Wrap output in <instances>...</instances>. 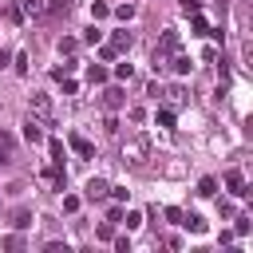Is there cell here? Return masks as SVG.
<instances>
[{
	"instance_id": "6",
	"label": "cell",
	"mask_w": 253,
	"mask_h": 253,
	"mask_svg": "<svg viewBox=\"0 0 253 253\" xmlns=\"http://www.w3.org/2000/svg\"><path fill=\"white\" fill-rule=\"evenodd\" d=\"M107 47H111V51H115V55H123V51H126V47H130V32H126V28H123V32H115V36H111V43H107Z\"/></svg>"
},
{
	"instance_id": "15",
	"label": "cell",
	"mask_w": 253,
	"mask_h": 253,
	"mask_svg": "<svg viewBox=\"0 0 253 253\" xmlns=\"http://www.w3.org/2000/svg\"><path fill=\"white\" fill-rule=\"evenodd\" d=\"M198 194H202V198H213V194H217V178H202V182H198Z\"/></svg>"
},
{
	"instance_id": "19",
	"label": "cell",
	"mask_w": 253,
	"mask_h": 253,
	"mask_svg": "<svg viewBox=\"0 0 253 253\" xmlns=\"http://www.w3.org/2000/svg\"><path fill=\"white\" fill-rule=\"evenodd\" d=\"M130 75H134V67H130V63H115V79H123V83H126Z\"/></svg>"
},
{
	"instance_id": "22",
	"label": "cell",
	"mask_w": 253,
	"mask_h": 253,
	"mask_svg": "<svg viewBox=\"0 0 253 253\" xmlns=\"http://www.w3.org/2000/svg\"><path fill=\"white\" fill-rule=\"evenodd\" d=\"M115 16H119V20H123V24H126V20H130V16H134V4H119V8H115Z\"/></svg>"
},
{
	"instance_id": "14",
	"label": "cell",
	"mask_w": 253,
	"mask_h": 253,
	"mask_svg": "<svg viewBox=\"0 0 253 253\" xmlns=\"http://www.w3.org/2000/svg\"><path fill=\"white\" fill-rule=\"evenodd\" d=\"M87 79H91L95 87H103V83H107V67H99V63H91V67H87Z\"/></svg>"
},
{
	"instance_id": "27",
	"label": "cell",
	"mask_w": 253,
	"mask_h": 253,
	"mask_svg": "<svg viewBox=\"0 0 253 253\" xmlns=\"http://www.w3.org/2000/svg\"><path fill=\"white\" fill-rule=\"evenodd\" d=\"M75 47H79V43H75V40H71V36H63V40H59V51H63V55H71V51H75Z\"/></svg>"
},
{
	"instance_id": "16",
	"label": "cell",
	"mask_w": 253,
	"mask_h": 253,
	"mask_svg": "<svg viewBox=\"0 0 253 253\" xmlns=\"http://www.w3.org/2000/svg\"><path fill=\"white\" fill-rule=\"evenodd\" d=\"M12 225H16V229H28V225H32V210H16V213H12Z\"/></svg>"
},
{
	"instance_id": "24",
	"label": "cell",
	"mask_w": 253,
	"mask_h": 253,
	"mask_svg": "<svg viewBox=\"0 0 253 253\" xmlns=\"http://www.w3.org/2000/svg\"><path fill=\"white\" fill-rule=\"evenodd\" d=\"M111 237H115V221H103L99 225V241H111Z\"/></svg>"
},
{
	"instance_id": "4",
	"label": "cell",
	"mask_w": 253,
	"mask_h": 253,
	"mask_svg": "<svg viewBox=\"0 0 253 253\" xmlns=\"http://www.w3.org/2000/svg\"><path fill=\"white\" fill-rule=\"evenodd\" d=\"M225 186H229V194H233V198H245V194H249V186H245L241 170H229V174H225Z\"/></svg>"
},
{
	"instance_id": "25",
	"label": "cell",
	"mask_w": 253,
	"mask_h": 253,
	"mask_svg": "<svg viewBox=\"0 0 253 253\" xmlns=\"http://www.w3.org/2000/svg\"><path fill=\"white\" fill-rule=\"evenodd\" d=\"M107 12H111V8H107V4H103V0H95V4H91V16H95V20H103V16H107Z\"/></svg>"
},
{
	"instance_id": "30",
	"label": "cell",
	"mask_w": 253,
	"mask_h": 253,
	"mask_svg": "<svg viewBox=\"0 0 253 253\" xmlns=\"http://www.w3.org/2000/svg\"><path fill=\"white\" fill-rule=\"evenodd\" d=\"M43 253H67V245H63V241H47V245H43Z\"/></svg>"
},
{
	"instance_id": "28",
	"label": "cell",
	"mask_w": 253,
	"mask_h": 253,
	"mask_svg": "<svg viewBox=\"0 0 253 253\" xmlns=\"http://www.w3.org/2000/svg\"><path fill=\"white\" fill-rule=\"evenodd\" d=\"M4 249H24V237H20V233H12V237H4Z\"/></svg>"
},
{
	"instance_id": "26",
	"label": "cell",
	"mask_w": 253,
	"mask_h": 253,
	"mask_svg": "<svg viewBox=\"0 0 253 253\" xmlns=\"http://www.w3.org/2000/svg\"><path fill=\"white\" fill-rule=\"evenodd\" d=\"M8 20L20 24V20H24V8H20V4H8Z\"/></svg>"
},
{
	"instance_id": "29",
	"label": "cell",
	"mask_w": 253,
	"mask_h": 253,
	"mask_svg": "<svg viewBox=\"0 0 253 253\" xmlns=\"http://www.w3.org/2000/svg\"><path fill=\"white\" fill-rule=\"evenodd\" d=\"M158 126H174V111H158Z\"/></svg>"
},
{
	"instance_id": "17",
	"label": "cell",
	"mask_w": 253,
	"mask_h": 253,
	"mask_svg": "<svg viewBox=\"0 0 253 253\" xmlns=\"http://www.w3.org/2000/svg\"><path fill=\"white\" fill-rule=\"evenodd\" d=\"M24 16H43V0H20Z\"/></svg>"
},
{
	"instance_id": "1",
	"label": "cell",
	"mask_w": 253,
	"mask_h": 253,
	"mask_svg": "<svg viewBox=\"0 0 253 253\" xmlns=\"http://www.w3.org/2000/svg\"><path fill=\"white\" fill-rule=\"evenodd\" d=\"M178 47H182V43H178V32H170V28H166V32H162V40H158V47H154V55H150L154 71H162V67H166V59H170Z\"/></svg>"
},
{
	"instance_id": "18",
	"label": "cell",
	"mask_w": 253,
	"mask_h": 253,
	"mask_svg": "<svg viewBox=\"0 0 253 253\" xmlns=\"http://www.w3.org/2000/svg\"><path fill=\"white\" fill-rule=\"evenodd\" d=\"M47 150H51V162H55V166H63V142H59V138H51V142H47Z\"/></svg>"
},
{
	"instance_id": "2",
	"label": "cell",
	"mask_w": 253,
	"mask_h": 253,
	"mask_svg": "<svg viewBox=\"0 0 253 253\" xmlns=\"http://www.w3.org/2000/svg\"><path fill=\"white\" fill-rule=\"evenodd\" d=\"M32 115H36L40 123H51V115H55L51 99H47V95H32Z\"/></svg>"
},
{
	"instance_id": "3",
	"label": "cell",
	"mask_w": 253,
	"mask_h": 253,
	"mask_svg": "<svg viewBox=\"0 0 253 253\" xmlns=\"http://www.w3.org/2000/svg\"><path fill=\"white\" fill-rule=\"evenodd\" d=\"M123 103H126V91L123 87H103V107L107 111H119Z\"/></svg>"
},
{
	"instance_id": "10",
	"label": "cell",
	"mask_w": 253,
	"mask_h": 253,
	"mask_svg": "<svg viewBox=\"0 0 253 253\" xmlns=\"http://www.w3.org/2000/svg\"><path fill=\"white\" fill-rule=\"evenodd\" d=\"M71 150H75V154H83V158H91V154H95V146H91L83 134H71Z\"/></svg>"
},
{
	"instance_id": "31",
	"label": "cell",
	"mask_w": 253,
	"mask_h": 253,
	"mask_svg": "<svg viewBox=\"0 0 253 253\" xmlns=\"http://www.w3.org/2000/svg\"><path fill=\"white\" fill-rule=\"evenodd\" d=\"M194 32L202 36V32H210V24H206V16H194Z\"/></svg>"
},
{
	"instance_id": "20",
	"label": "cell",
	"mask_w": 253,
	"mask_h": 253,
	"mask_svg": "<svg viewBox=\"0 0 253 253\" xmlns=\"http://www.w3.org/2000/svg\"><path fill=\"white\" fill-rule=\"evenodd\" d=\"M162 95H170V103H174V107H182V103H186V91H182V87H170V91H162Z\"/></svg>"
},
{
	"instance_id": "9",
	"label": "cell",
	"mask_w": 253,
	"mask_h": 253,
	"mask_svg": "<svg viewBox=\"0 0 253 253\" xmlns=\"http://www.w3.org/2000/svg\"><path fill=\"white\" fill-rule=\"evenodd\" d=\"M43 12L47 16H67L71 12V0H43Z\"/></svg>"
},
{
	"instance_id": "21",
	"label": "cell",
	"mask_w": 253,
	"mask_h": 253,
	"mask_svg": "<svg viewBox=\"0 0 253 253\" xmlns=\"http://www.w3.org/2000/svg\"><path fill=\"white\" fill-rule=\"evenodd\" d=\"M142 150H146V146H142V142H130V146H126V150H123V154H130V162H134V166H138V162H142V158H138V154H142Z\"/></svg>"
},
{
	"instance_id": "7",
	"label": "cell",
	"mask_w": 253,
	"mask_h": 253,
	"mask_svg": "<svg viewBox=\"0 0 253 253\" xmlns=\"http://www.w3.org/2000/svg\"><path fill=\"white\" fill-rule=\"evenodd\" d=\"M24 138H28V142H40V138H43V123L28 115V123H24Z\"/></svg>"
},
{
	"instance_id": "23",
	"label": "cell",
	"mask_w": 253,
	"mask_h": 253,
	"mask_svg": "<svg viewBox=\"0 0 253 253\" xmlns=\"http://www.w3.org/2000/svg\"><path fill=\"white\" fill-rule=\"evenodd\" d=\"M142 225V213L138 210H126V229H138Z\"/></svg>"
},
{
	"instance_id": "11",
	"label": "cell",
	"mask_w": 253,
	"mask_h": 253,
	"mask_svg": "<svg viewBox=\"0 0 253 253\" xmlns=\"http://www.w3.org/2000/svg\"><path fill=\"white\" fill-rule=\"evenodd\" d=\"M40 178H43L47 186H55V190H63V170H59V166H47V170H43Z\"/></svg>"
},
{
	"instance_id": "8",
	"label": "cell",
	"mask_w": 253,
	"mask_h": 253,
	"mask_svg": "<svg viewBox=\"0 0 253 253\" xmlns=\"http://www.w3.org/2000/svg\"><path fill=\"white\" fill-rule=\"evenodd\" d=\"M178 225H186L190 233H206V217H202V213H182Z\"/></svg>"
},
{
	"instance_id": "5",
	"label": "cell",
	"mask_w": 253,
	"mask_h": 253,
	"mask_svg": "<svg viewBox=\"0 0 253 253\" xmlns=\"http://www.w3.org/2000/svg\"><path fill=\"white\" fill-rule=\"evenodd\" d=\"M16 158V138L8 130H0V162H12Z\"/></svg>"
},
{
	"instance_id": "12",
	"label": "cell",
	"mask_w": 253,
	"mask_h": 253,
	"mask_svg": "<svg viewBox=\"0 0 253 253\" xmlns=\"http://www.w3.org/2000/svg\"><path fill=\"white\" fill-rule=\"evenodd\" d=\"M166 63H170V67H174L178 75H186V71H190V55H182V51H174V55H170Z\"/></svg>"
},
{
	"instance_id": "33",
	"label": "cell",
	"mask_w": 253,
	"mask_h": 253,
	"mask_svg": "<svg viewBox=\"0 0 253 253\" xmlns=\"http://www.w3.org/2000/svg\"><path fill=\"white\" fill-rule=\"evenodd\" d=\"M166 221H174V225H178V221H182V210H178V206H170V210H166Z\"/></svg>"
},
{
	"instance_id": "32",
	"label": "cell",
	"mask_w": 253,
	"mask_h": 253,
	"mask_svg": "<svg viewBox=\"0 0 253 253\" xmlns=\"http://www.w3.org/2000/svg\"><path fill=\"white\" fill-rule=\"evenodd\" d=\"M16 71H20V75H28V55H24V51L16 55Z\"/></svg>"
},
{
	"instance_id": "13",
	"label": "cell",
	"mask_w": 253,
	"mask_h": 253,
	"mask_svg": "<svg viewBox=\"0 0 253 253\" xmlns=\"http://www.w3.org/2000/svg\"><path fill=\"white\" fill-rule=\"evenodd\" d=\"M87 198H91V202H95V198H107V182H103V178H91V182H87Z\"/></svg>"
}]
</instances>
